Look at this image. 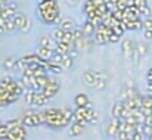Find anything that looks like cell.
Returning a JSON list of instances; mask_svg holds the SVG:
<instances>
[{
    "mask_svg": "<svg viewBox=\"0 0 152 140\" xmlns=\"http://www.w3.org/2000/svg\"><path fill=\"white\" fill-rule=\"evenodd\" d=\"M71 44H66L64 42H56V47H55V52L61 53V55H68L69 50H71Z\"/></svg>",
    "mask_w": 152,
    "mask_h": 140,
    "instance_id": "23",
    "label": "cell"
},
{
    "mask_svg": "<svg viewBox=\"0 0 152 140\" xmlns=\"http://www.w3.org/2000/svg\"><path fill=\"white\" fill-rule=\"evenodd\" d=\"M64 56H65V55H61V53L55 52V53H53V56H52L50 62H53V63H62V59H64Z\"/></svg>",
    "mask_w": 152,
    "mask_h": 140,
    "instance_id": "38",
    "label": "cell"
},
{
    "mask_svg": "<svg viewBox=\"0 0 152 140\" xmlns=\"http://www.w3.org/2000/svg\"><path fill=\"white\" fill-rule=\"evenodd\" d=\"M4 124L7 125L9 130H12V128H15V127H18V125H22V120H9V121H6Z\"/></svg>",
    "mask_w": 152,
    "mask_h": 140,
    "instance_id": "34",
    "label": "cell"
},
{
    "mask_svg": "<svg viewBox=\"0 0 152 140\" xmlns=\"http://www.w3.org/2000/svg\"><path fill=\"white\" fill-rule=\"evenodd\" d=\"M9 128H7V125L3 122L1 125H0V140H7V136H9Z\"/></svg>",
    "mask_w": 152,
    "mask_h": 140,
    "instance_id": "33",
    "label": "cell"
},
{
    "mask_svg": "<svg viewBox=\"0 0 152 140\" xmlns=\"http://www.w3.org/2000/svg\"><path fill=\"white\" fill-rule=\"evenodd\" d=\"M71 33H72V39H74V42H75V40H78V39H83V37H86L81 28H74Z\"/></svg>",
    "mask_w": 152,
    "mask_h": 140,
    "instance_id": "35",
    "label": "cell"
},
{
    "mask_svg": "<svg viewBox=\"0 0 152 140\" xmlns=\"http://www.w3.org/2000/svg\"><path fill=\"white\" fill-rule=\"evenodd\" d=\"M39 43H40V46L50 47V49H53V50H55V47H56V42H55L52 37H49V36H42L40 40H39Z\"/></svg>",
    "mask_w": 152,
    "mask_h": 140,
    "instance_id": "22",
    "label": "cell"
},
{
    "mask_svg": "<svg viewBox=\"0 0 152 140\" xmlns=\"http://www.w3.org/2000/svg\"><path fill=\"white\" fill-rule=\"evenodd\" d=\"M74 103H75V106H89L92 102H90V99L87 97V94L78 93L75 96V99H74Z\"/></svg>",
    "mask_w": 152,
    "mask_h": 140,
    "instance_id": "19",
    "label": "cell"
},
{
    "mask_svg": "<svg viewBox=\"0 0 152 140\" xmlns=\"http://www.w3.org/2000/svg\"><path fill=\"white\" fill-rule=\"evenodd\" d=\"M1 124H3V122H1V121H0V125H1Z\"/></svg>",
    "mask_w": 152,
    "mask_h": 140,
    "instance_id": "60",
    "label": "cell"
},
{
    "mask_svg": "<svg viewBox=\"0 0 152 140\" xmlns=\"http://www.w3.org/2000/svg\"><path fill=\"white\" fill-rule=\"evenodd\" d=\"M40 1H45V0H40Z\"/></svg>",
    "mask_w": 152,
    "mask_h": 140,
    "instance_id": "61",
    "label": "cell"
},
{
    "mask_svg": "<svg viewBox=\"0 0 152 140\" xmlns=\"http://www.w3.org/2000/svg\"><path fill=\"white\" fill-rule=\"evenodd\" d=\"M145 134L140 131H133V140H143Z\"/></svg>",
    "mask_w": 152,
    "mask_h": 140,
    "instance_id": "45",
    "label": "cell"
},
{
    "mask_svg": "<svg viewBox=\"0 0 152 140\" xmlns=\"http://www.w3.org/2000/svg\"><path fill=\"white\" fill-rule=\"evenodd\" d=\"M3 7H4V6H1V4H0V13H1V10H3Z\"/></svg>",
    "mask_w": 152,
    "mask_h": 140,
    "instance_id": "58",
    "label": "cell"
},
{
    "mask_svg": "<svg viewBox=\"0 0 152 140\" xmlns=\"http://www.w3.org/2000/svg\"><path fill=\"white\" fill-rule=\"evenodd\" d=\"M140 111L145 114V117L152 115V94L142 96V108H140Z\"/></svg>",
    "mask_w": 152,
    "mask_h": 140,
    "instance_id": "12",
    "label": "cell"
},
{
    "mask_svg": "<svg viewBox=\"0 0 152 140\" xmlns=\"http://www.w3.org/2000/svg\"><path fill=\"white\" fill-rule=\"evenodd\" d=\"M6 33V28H4V25H0V36L1 34H4Z\"/></svg>",
    "mask_w": 152,
    "mask_h": 140,
    "instance_id": "54",
    "label": "cell"
},
{
    "mask_svg": "<svg viewBox=\"0 0 152 140\" xmlns=\"http://www.w3.org/2000/svg\"><path fill=\"white\" fill-rule=\"evenodd\" d=\"M46 69L50 71V72H53V74H62V72H64V66H62L61 63H53L50 61H48Z\"/></svg>",
    "mask_w": 152,
    "mask_h": 140,
    "instance_id": "24",
    "label": "cell"
},
{
    "mask_svg": "<svg viewBox=\"0 0 152 140\" xmlns=\"http://www.w3.org/2000/svg\"><path fill=\"white\" fill-rule=\"evenodd\" d=\"M72 63H74V59L69 56V55H65L64 56V59H62V66H64V69H69L71 66H72Z\"/></svg>",
    "mask_w": 152,
    "mask_h": 140,
    "instance_id": "29",
    "label": "cell"
},
{
    "mask_svg": "<svg viewBox=\"0 0 152 140\" xmlns=\"http://www.w3.org/2000/svg\"><path fill=\"white\" fill-rule=\"evenodd\" d=\"M37 13L42 22L46 25H53L55 19L59 16V9H58V1L56 0H45L39 1L37 6Z\"/></svg>",
    "mask_w": 152,
    "mask_h": 140,
    "instance_id": "1",
    "label": "cell"
},
{
    "mask_svg": "<svg viewBox=\"0 0 152 140\" xmlns=\"http://www.w3.org/2000/svg\"><path fill=\"white\" fill-rule=\"evenodd\" d=\"M0 4L1 6H6V0H0Z\"/></svg>",
    "mask_w": 152,
    "mask_h": 140,
    "instance_id": "56",
    "label": "cell"
},
{
    "mask_svg": "<svg viewBox=\"0 0 152 140\" xmlns=\"http://www.w3.org/2000/svg\"><path fill=\"white\" fill-rule=\"evenodd\" d=\"M148 140H152V133L149 134V136H148Z\"/></svg>",
    "mask_w": 152,
    "mask_h": 140,
    "instance_id": "57",
    "label": "cell"
},
{
    "mask_svg": "<svg viewBox=\"0 0 152 140\" xmlns=\"http://www.w3.org/2000/svg\"><path fill=\"white\" fill-rule=\"evenodd\" d=\"M143 30H152V18L148 16L143 19Z\"/></svg>",
    "mask_w": 152,
    "mask_h": 140,
    "instance_id": "41",
    "label": "cell"
},
{
    "mask_svg": "<svg viewBox=\"0 0 152 140\" xmlns=\"http://www.w3.org/2000/svg\"><path fill=\"white\" fill-rule=\"evenodd\" d=\"M134 6L139 9H143L145 6H148V1L146 0H134Z\"/></svg>",
    "mask_w": 152,
    "mask_h": 140,
    "instance_id": "44",
    "label": "cell"
},
{
    "mask_svg": "<svg viewBox=\"0 0 152 140\" xmlns=\"http://www.w3.org/2000/svg\"><path fill=\"white\" fill-rule=\"evenodd\" d=\"M95 7H96V6H95L93 0H86V1H84V6H83V12H84V13H87V12L93 10Z\"/></svg>",
    "mask_w": 152,
    "mask_h": 140,
    "instance_id": "36",
    "label": "cell"
},
{
    "mask_svg": "<svg viewBox=\"0 0 152 140\" xmlns=\"http://www.w3.org/2000/svg\"><path fill=\"white\" fill-rule=\"evenodd\" d=\"M30 28H31V21L28 19V21H27V24H25V25H24V27H22L19 31H21V33H28V31H30Z\"/></svg>",
    "mask_w": 152,
    "mask_h": 140,
    "instance_id": "46",
    "label": "cell"
},
{
    "mask_svg": "<svg viewBox=\"0 0 152 140\" xmlns=\"http://www.w3.org/2000/svg\"><path fill=\"white\" fill-rule=\"evenodd\" d=\"M6 7L10 9L12 12H18V3H16V1H9V3H6Z\"/></svg>",
    "mask_w": 152,
    "mask_h": 140,
    "instance_id": "43",
    "label": "cell"
},
{
    "mask_svg": "<svg viewBox=\"0 0 152 140\" xmlns=\"http://www.w3.org/2000/svg\"><path fill=\"white\" fill-rule=\"evenodd\" d=\"M126 27V31H137L143 28V21L142 19H134V21H121Z\"/></svg>",
    "mask_w": 152,
    "mask_h": 140,
    "instance_id": "13",
    "label": "cell"
},
{
    "mask_svg": "<svg viewBox=\"0 0 152 140\" xmlns=\"http://www.w3.org/2000/svg\"><path fill=\"white\" fill-rule=\"evenodd\" d=\"M28 66H30V65H28V63H27V62H25L22 58H21V59H16V65H15V68H16L18 71L24 72V71H25Z\"/></svg>",
    "mask_w": 152,
    "mask_h": 140,
    "instance_id": "31",
    "label": "cell"
},
{
    "mask_svg": "<svg viewBox=\"0 0 152 140\" xmlns=\"http://www.w3.org/2000/svg\"><path fill=\"white\" fill-rule=\"evenodd\" d=\"M48 102H49V97L43 93V92H34L31 106H45Z\"/></svg>",
    "mask_w": 152,
    "mask_h": 140,
    "instance_id": "11",
    "label": "cell"
},
{
    "mask_svg": "<svg viewBox=\"0 0 152 140\" xmlns=\"http://www.w3.org/2000/svg\"><path fill=\"white\" fill-rule=\"evenodd\" d=\"M22 124L25 127H37L45 124V109L43 111H36L31 115H24Z\"/></svg>",
    "mask_w": 152,
    "mask_h": 140,
    "instance_id": "5",
    "label": "cell"
},
{
    "mask_svg": "<svg viewBox=\"0 0 152 140\" xmlns=\"http://www.w3.org/2000/svg\"><path fill=\"white\" fill-rule=\"evenodd\" d=\"M53 53H55V50L50 49V47H43L40 46L37 49V55L40 56V58H43L45 61H50L52 56H53Z\"/></svg>",
    "mask_w": 152,
    "mask_h": 140,
    "instance_id": "16",
    "label": "cell"
},
{
    "mask_svg": "<svg viewBox=\"0 0 152 140\" xmlns=\"http://www.w3.org/2000/svg\"><path fill=\"white\" fill-rule=\"evenodd\" d=\"M15 65H16V59L12 56H7L3 61V68H6V69H12V68H15Z\"/></svg>",
    "mask_w": 152,
    "mask_h": 140,
    "instance_id": "27",
    "label": "cell"
},
{
    "mask_svg": "<svg viewBox=\"0 0 152 140\" xmlns=\"http://www.w3.org/2000/svg\"><path fill=\"white\" fill-rule=\"evenodd\" d=\"M13 24H15V27H16V30H21L25 24H27V21H28V18L25 16V15H22V13H19V12H16L15 13V16H13Z\"/></svg>",
    "mask_w": 152,
    "mask_h": 140,
    "instance_id": "17",
    "label": "cell"
},
{
    "mask_svg": "<svg viewBox=\"0 0 152 140\" xmlns=\"http://www.w3.org/2000/svg\"><path fill=\"white\" fill-rule=\"evenodd\" d=\"M143 39L145 40H152V30H143Z\"/></svg>",
    "mask_w": 152,
    "mask_h": 140,
    "instance_id": "47",
    "label": "cell"
},
{
    "mask_svg": "<svg viewBox=\"0 0 152 140\" xmlns=\"http://www.w3.org/2000/svg\"><path fill=\"white\" fill-rule=\"evenodd\" d=\"M98 120V114L95 112V109L92 108V103L89 106H77L74 109V117L72 121L81 122V124H95Z\"/></svg>",
    "mask_w": 152,
    "mask_h": 140,
    "instance_id": "3",
    "label": "cell"
},
{
    "mask_svg": "<svg viewBox=\"0 0 152 140\" xmlns=\"http://www.w3.org/2000/svg\"><path fill=\"white\" fill-rule=\"evenodd\" d=\"M93 3H95V6L98 7V6H101V4L105 3V0H93Z\"/></svg>",
    "mask_w": 152,
    "mask_h": 140,
    "instance_id": "52",
    "label": "cell"
},
{
    "mask_svg": "<svg viewBox=\"0 0 152 140\" xmlns=\"http://www.w3.org/2000/svg\"><path fill=\"white\" fill-rule=\"evenodd\" d=\"M146 89H148V92H149V93H152V84H149V83H148Z\"/></svg>",
    "mask_w": 152,
    "mask_h": 140,
    "instance_id": "55",
    "label": "cell"
},
{
    "mask_svg": "<svg viewBox=\"0 0 152 140\" xmlns=\"http://www.w3.org/2000/svg\"><path fill=\"white\" fill-rule=\"evenodd\" d=\"M95 74H96V78H103V80H108V75H106V72H103V71H95Z\"/></svg>",
    "mask_w": 152,
    "mask_h": 140,
    "instance_id": "49",
    "label": "cell"
},
{
    "mask_svg": "<svg viewBox=\"0 0 152 140\" xmlns=\"http://www.w3.org/2000/svg\"><path fill=\"white\" fill-rule=\"evenodd\" d=\"M148 83H149V84H152V80H151V81H148Z\"/></svg>",
    "mask_w": 152,
    "mask_h": 140,
    "instance_id": "59",
    "label": "cell"
},
{
    "mask_svg": "<svg viewBox=\"0 0 152 140\" xmlns=\"http://www.w3.org/2000/svg\"><path fill=\"white\" fill-rule=\"evenodd\" d=\"M25 139H27V130H25L24 124L12 128L9 131V136H7V140H25Z\"/></svg>",
    "mask_w": 152,
    "mask_h": 140,
    "instance_id": "7",
    "label": "cell"
},
{
    "mask_svg": "<svg viewBox=\"0 0 152 140\" xmlns=\"http://www.w3.org/2000/svg\"><path fill=\"white\" fill-rule=\"evenodd\" d=\"M86 16H87V21H90L92 24H95L96 27L98 25H101L102 24V16L98 13V10H96V7L93 9V10H90V12H87L86 13Z\"/></svg>",
    "mask_w": 152,
    "mask_h": 140,
    "instance_id": "15",
    "label": "cell"
},
{
    "mask_svg": "<svg viewBox=\"0 0 152 140\" xmlns=\"http://www.w3.org/2000/svg\"><path fill=\"white\" fill-rule=\"evenodd\" d=\"M15 13H16V12H12L10 9H7V7L4 6V7H3V10H1V13H0V16H1L3 19H6V21H7V19H13Z\"/></svg>",
    "mask_w": 152,
    "mask_h": 140,
    "instance_id": "28",
    "label": "cell"
},
{
    "mask_svg": "<svg viewBox=\"0 0 152 140\" xmlns=\"http://www.w3.org/2000/svg\"><path fill=\"white\" fill-rule=\"evenodd\" d=\"M59 27H61L64 31H72V30L75 28V24H74V21H72L71 18H62Z\"/></svg>",
    "mask_w": 152,
    "mask_h": 140,
    "instance_id": "21",
    "label": "cell"
},
{
    "mask_svg": "<svg viewBox=\"0 0 152 140\" xmlns=\"http://www.w3.org/2000/svg\"><path fill=\"white\" fill-rule=\"evenodd\" d=\"M136 49H137V52H139V55H140V56H145V55H146V52H148V47L145 46L143 43H139Z\"/></svg>",
    "mask_w": 152,
    "mask_h": 140,
    "instance_id": "40",
    "label": "cell"
},
{
    "mask_svg": "<svg viewBox=\"0 0 152 140\" xmlns=\"http://www.w3.org/2000/svg\"><path fill=\"white\" fill-rule=\"evenodd\" d=\"M0 86L6 90V92H9V93L12 94H16V96H19L21 97V94H24V87H22V84L19 83V81H15L12 77H4V78H1V81H0Z\"/></svg>",
    "mask_w": 152,
    "mask_h": 140,
    "instance_id": "4",
    "label": "cell"
},
{
    "mask_svg": "<svg viewBox=\"0 0 152 140\" xmlns=\"http://www.w3.org/2000/svg\"><path fill=\"white\" fill-rule=\"evenodd\" d=\"M124 111V100H117L112 106V117L114 118H121Z\"/></svg>",
    "mask_w": 152,
    "mask_h": 140,
    "instance_id": "18",
    "label": "cell"
},
{
    "mask_svg": "<svg viewBox=\"0 0 152 140\" xmlns=\"http://www.w3.org/2000/svg\"><path fill=\"white\" fill-rule=\"evenodd\" d=\"M120 128V118H112L108 124H106V134L109 137H115L118 136V130Z\"/></svg>",
    "mask_w": 152,
    "mask_h": 140,
    "instance_id": "9",
    "label": "cell"
},
{
    "mask_svg": "<svg viewBox=\"0 0 152 140\" xmlns=\"http://www.w3.org/2000/svg\"><path fill=\"white\" fill-rule=\"evenodd\" d=\"M146 78H148V81H151L152 80V68L148 71V75H146Z\"/></svg>",
    "mask_w": 152,
    "mask_h": 140,
    "instance_id": "53",
    "label": "cell"
},
{
    "mask_svg": "<svg viewBox=\"0 0 152 140\" xmlns=\"http://www.w3.org/2000/svg\"><path fill=\"white\" fill-rule=\"evenodd\" d=\"M64 34H65V31L61 28V27H56L53 31H52L50 37L55 40V42H62V37H64Z\"/></svg>",
    "mask_w": 152,
    "mask_h": 140,
    "instance_id": "26",
    "label": "cell"
},
{
    "mask_svg": "<svg viewBox=\"0 0 152 140\" xmlns=\"http://www.w3.org/2000/svg\"><path fill=\"white\" fill-rule=\"evenodd\" d=\"M96 74H95V71H92V69H89V71H84V74H83V81H84V84L86 86H89V87H95L96 86Z\"/></svg>",
    "mask_w": 152,
    "mask_h": 140,
    "instance_id": "14",
    "label": "cell"
},
{
    "mask_svg": "<svg viewBox=\"0 0 152 140\" xmlns=\"http://www.w3.org/2000/svg\"><path fill=\"white\" fill-rule=\"evenodd\" d=\"M4 28H6V33H12V31L16 30V27H15V24H13L12 19H7V21L4 22Z\"/></svg>",
    "mask_w": 152,
    "mask_h": 140,
    "instance_id": "37",
    "label": "cell"
},
{
    "mask_svg": "<svg viewBox=\"0 0 152 140\" xmlns=\"http://www.w3.org/2000/svg\"><path fill=\"white\" fill-rule=\"evenodd\" d=\"M120 39H121V36H118V34H115V33H111V34H109L108 42H109V43H118V42H120Z\"/></svg>",
    "mask_w": 152,
    "mask_h": 140,
    "instance_id": "42",
    "label": "cell"
},
{
    "mask_svg": "<svg viewBox=\"0 0 152 140\" xmlns=\"http://www.w3.org/2000/svg\"><path fill=\"white\" fill-rule=\"evenodd\" d=\"M137 94L139 93H137L134 89L127 87V89H124V92H123V97H124V99H130V97H136ZM124 99H123V100H124Z\"/></svg>",
    "mask_w": 152,
    "mask_h": 140,
    "instance_id": "30",
    "label": "cell"
},
{
    "mask_svg": "<svg viewBox=\"0 0 152 140\" xmlns=\"http://www.w3.org/2000/svg\"><path fill=\"white\" fill-rule=\"evenodd\" d=\"M68 55H69L72 59H75V58H77V55H78V50H77V49H74V47H71V50H69V53H68Z\"/></svg>",
    "mask_w": 152,
    "mask_h": 140,
    "instance_id": "50",
    "label": "cell"
},
{
    "mask_svg": "<svg viewBox=\"0 0 152 140\" xmlns=\"http://www.w3.org/2000/svg\"><path fill=\"white\" fill-rule=\"evenodd\" d=\"M134 43L130 40V39H124L123 43H121V50H123V55L126 59H133V52H134Z\"/></svg>",
    "mask_w": 152,
    "mask_h": 140,
    "instance_id": "8",
    "label": "cell"
},
{
    "mask_svg": "<svg viewBox=\"0 0 152 140\" xmlns=\"http://www.w3.org/2000/svg\"><path fill=\"white\" fill-rule=\"evenodd\" d=\"M108 39H109V36H106V34H103V33H99V31H96L95 33V42H96V44H108L109 42H108Z\"/></svg>",
    "mask_w": 152,
    "mask_h": 140,
    "instance_id": "25",
    "label": "cell"
},
{
    "mask_svg": "<svg viewBox=\"0 0 152 140\" xmlns=\"http://www.w3.org/2000/svg\"><path fill=\"white\" fill-rule=\"evenodd\" d=\"M84 128H86V124H81V122H77V121H72V124L69 125V131L68 134L71 137H78L84 133Z\"/></svg>",
    "mask_w": 152,
    "mask_h": 140,
    "instance_id": "10",
    "label": "cell"
},
{
    "mask_svg": "<svg viewBox=\"0 0 152 140\" xmlns=\"http://www.w3.org/2000/svg\"><path fill=\"white\" fill-rule=\"evenodd\" d=\"M80 0H66V4L68 6H77Z\"/></svg>",
    "mask_w": 152,
    "mask_h": 140,
    "instance_id": "51",
    "label": "cell"
},
{
    "mask_svg": "<svg viewBox=\"0 0 152 140\" xmlns=\"http://www.w3.org/2000/svg\"><path fill=\"white\" fill-rule=\"evenodd\" d=\"M106 83H108V80L98 78V80H96V86H95V89H96V90H103V89L106 87Z\"/></svg>",
    "mask_w": 152,
    "mask_h": 140,
    "instance_id": "39",
    "label": "cell"
},
{
    "mask_svg": "<svg viewBox=\"0 0 152 140\" xmlns=\"http://www.w3.org/2000/svg\"><path fill=\"white\" fill-rule=\"evenodd\" d=\"M69 122L71 121L62 115V109H58V108L45 109V124L48 127H50L53 130H61L64 127H68Z\"/></svg>",
    "mask_w": 152,
    "mask_h": 140,
    "instance_id": "2",
    "label": "cell"
},
{
    "mask_svg": "<svg viewBox=\"0 0 152 140\" xmlns=\"http://www.w3.org/2000/svg\"><path fill=\"white\" fill-rule=\"evenodd\" d=\"M59 89H61V83H59L56 78H52V77H49V81H48L46 87H45L42 92L46 94L49 99H52V97H55V96L58 94Z\"/></svg>",
    "mask_w": 152,
    "mask_h": 140,
    "instance_id": "6",
    "label": "cell"
},
{
    "mask_svg": "<svg viewBox=\"0 0 152 140\" xmlns=\"http://www.w3.org/2000/svg\"><path fill=\"white\" fill-rule=\"evenodd\" d=\"M36 80H37V84L40 86V89L43 90V89L46 87L48 81H49V77H48V74H46V75H40V77H36Z\"/></svg>",
    "mask_w": 152,
    "mask_h": 140,
    "instance_id": "32",
    "label": "cell"
},
{
    "mask_svg": "<svg viewBox=\"0 0 152 140\" xmlns=\"http://www.w3.org/2000/svg\"><path fill=\"white\" fill-rule=\"evenodd\" d=\"M140 13H142V15H145L146 18H148V16H151V9H149V6H145L143 9H140Z\"/></svg>",
    "mask_w": 152,
    "mask_h": 140,
    "instance_id": "48",
    "label": "cell"
},
{
    "mask_svg": "<svg viewBox=\"0 0 152 140\" xmlns=\"http://www.w3.org/2000/svg\"><path fill=\"white\" fill-rule=\"evenodd\" d=\"M81 30H83V33H84L86 37H92V36H95V33H96V25L92 24L90 21H86Z\"/></svg>",
    "mask_w": 152,
    "mask_h": 140,
    "instance_id": "20",
    "label": "cell"
}]
</instances>
